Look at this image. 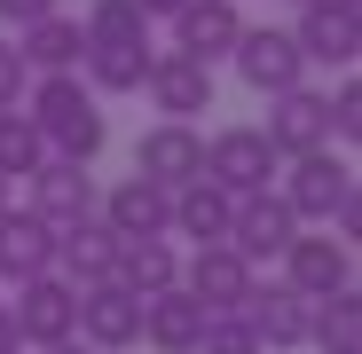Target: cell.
<instances>
[{
	"label": "cell",
	"instance_id": "cell-1",
	"mask_svg": "<svg viewBox=\"0 0 362 354\" xmlns=\"http://www.w3.org/2000/svg\"><path fill=\"white\" fill-rule=\"evenodd\" d=\"M24 118L40 126L47 158H79V165H95L103 142H110L103 95H95L79 71H32V87H24Z\"/></svg>",
	"mask_w": 362,
	"mask_h": 354
},
{
	"label": "cell",
	"instance_id": "cell-2",
	"mask_svg": "<svg viewBox=\"0 0 362 354\" xmlns=\"http://www.w3.org/2000/svg\"><path fill=\"white\" fill-rule=\"evenodd\" d=\"M284 165H291V173H284L276 197L299 213V228H323V220L354 197V165L331 158V142H323V150H299V158H284Z\"/></svg>",
	"mask_w": 362,
	"mask_h": 354
},
{
	"label": "cell",
	"instance_id": "cell-3",
	"mask_svg": "<svg viewBox=\"0 0 362 354\" xmlns=\"http://www.w3.org/2000/svg\"><path fill=\"white\" fill-rule=\"evenodd\" d=\"M8 323H16V346H55V338H71L79 331V283H64V276H24L16 283V300H8Z\"/></svg>",
	"mask_w": 362,
	"mask_h": 354
},
{
	"label": "cell",
	"instance_id": "cell-4",
	"mask_svg": "<svg viewBox=\"0 0 362 354\" xmlns=\"http://www.w3.org/2000/svg\"><path fill=\"white\" fill-rule=\"evenodd\" d=\"M228 64H236V79H245L252 95H284V87L308 79V55H299V40L276 32V24H245V32H236V47H228Z\"/></svg>",
	"mask_w": 362,
	"mask_h": 354
},
{
	"label": "cell",
	"instance_id": "cell-5",
	"mask_svg": "<svg viewBox=\"0 0 362 354\" xmlns=\"http://www.w3.org/2000/svg\"><path fill=\"white\" fill-rule=\"evenodd\" d=\"M276 150H268V134L260 126H221L213 142H205V182L213 189H228V197H252V189H268L276 182Z\"/></svg>",
	"mask_w": 362,
	"mask_h": 354
},
{
	"label": "cell",
	"instance_id": "cell-6",
	"mask_svg": "<svg viewBox=\"0 0 362 354\" xmlns=\"http://www.w3.org/2000/svg\"><path fill=\"white\" fill-rule=\"evenodd\" d=\"M71 338H87L95 354H127V346H142V300L127 283H79V331Z\"/></svg>",
	"mask_w": 362,
	"mask_h": 354
},
{
	"label": "cell",
	"instance_id": "cell-7",
	"mask_svg": "<svg viewBox=\"0 0 362 354\" xmlns=\"http://www.w3.org/2000/svg\"><path fill=\"white\" fill-rule=\"evenodd\" d=\"M276 260H284V283H291V291H308V300H331V291L354 283V244H346V236H331V228H323V236L299 228Z\"/></svg>",
	"mask_w": 362,
	"mask_h": 354
},
{
	"label": "cell",
	"instance_id": "cell-8",
	"mask_svg": "<svg viewBox=\"0 0 362 354\" xmlns=\"http://www.w3.org/2000/svg\"><path fill=\"white\" fill-rule=\"evenodd\" d=\"M134 173L158 189H181V182H197L205 173V134L189 126V118H158V126L134 142Z\"/></svg>",
	"mask_w": 362,
	"mask_h": 354
},
{
	"label": "cell",
	"instance_id": "cell-9",
	"mask_svg": "<svg viewBox=\"0 0 362 354\" xmlns=\"http://www.w3.org/2000/svg\"><path fill=\"white\" fill-rule=\"evenodd\" d=\"M291 40H299V55H308V64L354 71V55H362V8H339V0H299Z\"/></svg>",
	"mask_w": 362,
	"mask_h": 354
},
{
	"label": "cell",
	"instance_id": "cell-10",
	"mask_svg": "<svg viewBox=\"0 0 362 354\" xmlns=\"http://www.w3.org/2000/svg\"><path fill=\"white\" fill-rule=\"evenodd\" d=\"M252 283H260V268L236 252L228 236H221V244H197L189 268H181V291H189V300H205V315H213V307H245Z\"/></svg>",
	"mask_w": 362,
	"mask_h": 354
},
{
	"label": "cell",
	"instance_id": "cell-11",
	"mask_svg": "<svg viewBox=\"0 0 362 354\" xmlns=\"http://www.w3.org/2000/svg\"><path fill=\"white\" fill-rule=\"evenodd\" d=\"M291 236H299V213H291L276 189H252V197H236V213H228V244L245 252L252 268H260V260H276V252L291 244Z\"/></svg>",
	"mask_w": 362,
	"mask_h": 354
},
{
	"label": "cell",
	"instance_id": "cell-12",
	"mask_svg": "<svg viewBox=\"0 0 362 354\" xmlns=\"http://www.w3.org/2000/svg\"><path fill=\"white\" fill-rule=\"evenodd\" d=\"M142 87H150V102H158L165 118H197V110H213V64H197V55H181V47H158V55H150Z\"/></svg>",
	"mask_w": 362,
	"mask_h": 354
},
{
	"label": "cell",
	"instance_id": "cell-13",
	"mask_svg": "<svg viewBox=\"0 0 362 354\" xmlns=\"http://www.w3.org/2000/svg\"><path fill=\"white\" fill-rule=\"evenodd\" d=\"M55 268V220H40L32 205H0V283H24Z\"/></svg>",
	"mask_w": 362,
	"mask_h": 354
},
{
	"label": "cell",
	"instance_id": "cell-14",
	"mask_svg": "<svg viewBox=\"0 0 362 354\" xmlns=\"http://www.w3.org/2000/svg\"><path fill=\"white\" fill-rule=\"evenodd\" d=\"M165 213H173V189L142 182V173H127L110 197H95V220H103L110 236H173V228H165Z\"/></svg>",
	"mask_w": 362,
	"mask_h": 354
},
{
	"label": "cell",
	"instance_id": "cell-15",
	"mask_svg": "<svg viewBox=\"0 0 362 354\" xmlns=\"http://www.w3.org/2000/svg\"><path fill=\"white\" fill-rule=\"evenodd\" d=\"M268 150L276 158H299V150H323L331 134H323V95L299 79V87H284V95H268Z\"/></svg>",
	"mask_w": 362,
	"mask_h": 354
},
{
	"label": "cell",
	"instance_id": "cell-16",
	"mask_svg": "<svg viewBox=\"0 0 362 354\" xmlns=\"http://www.w3.org/2000/svg\"><path fill=\"white\" fill-rule=\"evenodd\" d=\"M245 315H252L260 346L291 354V346H308V315H315V300H308V291H291V283H252V291H245Z\"/></svg>",
	"mask_w": 362,
	"mask_h": 354
},
{
	"label": "cell",
	"instance_id": "cell-17",
	"mask_svg": "<svg viewBox=\"0 0 362 354\" xmlns=\"http://www.w3.org/2000/svg\"><path fill=\"white\" fill-rule=\"evenodd\" d=\"M236 32H245L236 0H181V16H173V47L197 55V64H228Z\"/></svg>",
	"mask_w": 362,
	"mask_h": 354
},
{
	"label": "cell",
	"instance_id": "cell-18",
	"mask_svg": "<svg viewBox=\"0 0 362 354\" xmlns=\"http://www.w3.org/2000/svg\"><path fill=\"white\" fill-rule=\"evenodd\" d=\"M32 182V213L40 220H79V213H95V173L79 165V158H40V173H24Z\"/></svg>",
	"mask_w": 362,
	"mask_h": 354
},
{
	"label": "cell",
	"instance_id": "cell-19",
	"mask_svg": "<svg viewBox=\"0 0 362 354\" xmlns=\"http://www.w3.org/2000/svg\"><path fill=\"white\" fill-rule=\"evenodd\" d=\"M142 338H150L158 354H197V338H205V300H189L181 283L150 291V300H142Z\"/></svg>",
	"mask_w": 362,
	"mask_h": 354
},
{
	"label": "cell",
	"instance_id": "cell-20",
	"mask_svg": "<svg viewBox=\"0 0 362 354\" xmlns=\"http://www.w3.org/2000/svg\"><path fill=\"white\" fill-rule=\"evenodd\" d=\"M110 283H127L134 300H150V291L181 283V252H173V236H118V252H110Z\"/></svg>",
	"mask_w": 362,
	"mask_h": 354
},
{
	"label": "cell",
	"instance_id": "cell-21",
	"mask_svg": "<svg viewBox=\"0 0 362 354\" xmlns=\"http://www.w3.org/2000/svg\"><path fill=\"white\" fill-rule=\"evenodd\" d=\"M79 47H87V32H79V16H64V8H47V16L16 24V55H24V71H79Z\"/></svg>",
	"mask_w": 362,
	"mask_h": 354
},
{
	"label": "cell",
	"instance_id": "cell-22",
	"mask_svg": "<svg viewBox=\"0 0 362 354\" xmlns=\"http://www.w3.org/2000/svg\"><path fill=\"white\" fill-rule=\"evenodd\" d=\"M110 252H118V236L95 213H79V220L55 228V276H64V283H103L110 276Z\"/></svg>",
	"mask_w": 362,
	"mask_h": 354
},
{
	"label": "cell",
	"instance_id": "cell-23",
	"mask_svg": "<svg viewBox=\"0 0 362 354\" xmlns=\"http://www.w3.org/2000/svg\"><path fill=\"white\" fill-rule=\"evenodd\" d=\"M228 213H236V197L213 189L205 173H197V182H181V189H173L165 228H173V236H197V244H221V236H228Z\"/></svg>",
	"mask_w": 362,
	"mask_h": 354
},
{
	"label": "cell",
	"instance_id": "cell-24",
	"mask_svg": "<svg viewBox=\"0 0 362 354\" xmlns=\"http://www.w3.org/2000/svg\"><path fill=\"white\" fill-rule=\"evenodd\" d=\"M308 346L315 354H362V291H331V300H315L308 315Z\"/></svg>",
	"mask_w": 362,
	"mask_h": 354
},
{
	"label": "cell",
	"instance_id": "cell-25",
	"mask_svg": "<svg viewBox=\"0 0 362 354\" xmlns=\"http://www.w3.org/2000/svg\"><path fill=\"white\" fill-rule=\"evenodd\" d=\"M158 47H79V79L95 95H142V71H150Z\"/></svg>",
	"mask_w": 362,
	"mask_h": 354
},
{
	"label": "cell",
	"instance_id": "cell-26",
	"mask_svg": "<svg viewBox=\"0 0 362 354\" xmlns=\"http://www.w3.org/2000/svg\"><path fill=\"white\" fill-rule=\"evenodd\" d=\"M87 47H150V16L134 0H87Z\"/></svg>",
	"mask_w": 362,
	"mask_h": 354
},
{
	"label": "cell",
	"instance_id": "cell-27",
	"mask_svg": "<svg viewBox=\"0 0 362 354\" xmlns=\"http://www.w3.org/2000/svg\"><path fill=\"white\" fill-rule=\"evenodd\" d=\"M40 158H47L40 126H32L24 110H0V173H8V182H24V173H40Z\"/></svg>",
	"mask_w": 362,
	"mask_h": 354
},
{
	"label": "cell",
	"instance_id": "cell-28",
	"mask_svg": "<svg viewBox=\"0 0 362 354\" xmlns=\"http://www.w3.org/2000/svg\"><path fill=\"white\" fill-rule=\"evenodd\" d=\"M197 354H268V346H260V331H252V315H245V307H213V315H205Z\"/></svg>",
	"mask_w": 362,
	"mask_h": 354
},
{
	"label": "cell",
	"instance_id": "cell-29",
	"mask_svg": "<svg viewBox=\"0 0 362 354\" xmlns=\"http://www.w3.org/2000/svg\"><path fill=\"white\" fill-rule=\"evenodd\" d=\"M323 134L331 142H362V87L346 79L339 95H323Z\"/></svg>",
	"mask_w": 362,
	"mask_h": 354
},
{
	"label": "cell",
	"instance_id": "cell-30",
	"mask_svg": "<svg viewBox=\"0 0 362 354\" xmlns=\"http://www.w3.org/2000/svg\"><path fill=\"white\" fill-rule=\"evenodd\" d=\"M24 87H32V71H24L16 40H0V110H16V102H24Z\"/></svg>",
	"mask_w": 362,
	"mask_h": 354
},
{
	"label": "cell",
	"instance_id": "cell-31",
	"mask_svg": "<svg viewBox=\"0 0 362 354\" xmlns=\"http://www.w3.org/2000/svg\"><path fill=\"white\" fill-rule=\"evenodd\" d=\"M47 8H64V0H0V24H32V16H47Z\"/></svg>",
	"mask_w": 362,
	"mask_h": 354
},
{
	"label": "cell",
	"instance_id": "cell-32",
	"mask_svg": "<svg viewBox=\"0 0 362 354\" xmlns=\"http://www.w3.org/2000/svg\"><path fill=\"white\" fill-rule=\"evenodd\" d=\"M134 8H142L150 24H173V16H181V0H134Z\"/></svg>",
	"mask_w": 362,
	"mask_h": 354
},
{
	"label": "cell",
	"instance_id": "cell-33",
	"mask_svg": "<svg viewBox=\"0 0 362 354\" xmlns=\"http://www.w3.org/2000/svg\"><path fill=\"white\" fill-rule=\"evenodd\" d=\"M0 354H16V323H8V300H0Z\"/></svg>",
	"mask_w": 362,
	"mask_h": 354
},
{
	"label": "cell",
	"instance_id": "cell-34",
	"mask_svg": "<svg viewBox=\"0 0 362 354\" xmlns=\"http://www.w3.org/2000/svg\"><path fill=\"white\" fill-rule=\"evenodd\" d=\"M40 354H95L87 338H55V346H40Z\"/></svg>",
	"mask_w": 362,
	"mask_h": 354
},
{
	"label": "cell",
	"instance_id": "cell-35",
	"mask_svg": "<svg viewBox=\"0 0 362 354\" xmlns=\"http://www.w3.org/2000/svg\"><path fill=\"white\" fill-rule=\"evenodd\" d=\"M8 189H16V182H8V173H0V205H8Z\"/></svg>",
	"mask_w": 362,
	"mask_h": 354
},
{
	"label": "cell",
	"instance_id": "cell-36",
	"mask_svg": "<svg viewBox=\"0 0 362 354\" xmlns=\"http://www.w3.org/2000/svg\"><path fill=\"white\" fill-rule=\"evenodd\" d=\"M339 8H362V0H339Z\"/></svg>",
	"mask_w": 362,
	"mask_h": 354
},
{
	"label": "cell",
	"instance_id": "cell-37",
	"mask_svg": "<svg viewBox=\"0 0 362 354\" xmlns=\"http://www.w3.org/2000/svg\"><path fill=\"white\" fill-rule=\"evenodd\" d=\"M291 8H299V0H291Z\"/></svg>",
	"mask_w": 362,
	"mask_h": 354
}]
</instances>
